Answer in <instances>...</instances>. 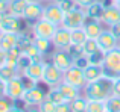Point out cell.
Instances as JSON below:
<instances>
[{"mask_svg":"<svg viewBox=\"0 0 120 112\" xmlns=\"http://www.w3.org/2000/svg\"><path fill=\"white\" fill-rule=\"evenodd\" d=\"M111 85H112V80L103 76L102 79L96 80V82L87 83V85H85V88H84V95L88 98V100H100V102H105L109 95H112Z\"/></svg>","mask_w":120,"mask_h":112,"instance_id":"1","label":"cell"},{"mask_svg":"<svg viewBox=\"0 0 120 112\" xmlns=\"http://www.w3.org/2000/svg\"><path fill=\"white\" fill-rule=\"evenodd\" d=\"M103 76L108 79L120 77V49H112L103 55Z\"/></svg>","mask_w":120,"mask_h":112,"instance_id":"2","label":"cell"},{"mask_svg":"<svg viewBox=\"0 0 120 112\" xmlns=\"http://www.w3.org/2000/svg\"><path fill=\"white\" fill-rule=\"evenodd\" d=\"M62 77H64V73L53 64L50 62H44V73H43V83L50 88H55V86H59L62 83Z\"/></svg>","mask_w":120,"mask_h":112,"instance_id":"3","label":"cell"},{"mask_svg":"<svg viewBox=\"0 0 120 112\" xmlns=\"http://www.w3.org/2000/svg\"><path fill=\"white\" fill-rule=\"evenodd\" d=\"M26 89H27V85L24 83L23 77L18 74L9 82H6V97L11 98L12 102H18L23 98Z\"/></svg>","mask_w":120,"mask_h":112,"instance_id":"4","label":"cell"},{"mask_svg":"<svg viewBox=\"0 0 120 112\" xmlns=\"http://www.w3.org/2000/svg\"><path fill=\"white\" fill-rule=\"evenodd\" d=\"M85 21H87L85 11L78 6V8L73 9L71 12H67V14H65L64 21H62V26H65L67 29L73 30V29H78V27H84Z\"/></svg>","mask_w":120,"mask_h":112,"instance_id":"5","label":"cell"},{"mask_svg":"<svg viewBox=\"0 0 120 112\" xmlns=\"http://www.w3.org/2000/svg\"><path fill=\"white\" fill-rule=\"evenodd\" d=\"M53 49H61V50H68L71 46V30L65 26H58L55 35L52 36Z\"/></svg>","mask_w":120,"mask_h":112,"instance_id":"6","label":"cell"},{"mask_svg":"<svg viewBox=\"0 0 120 112\" xmlns=\"http://www.w3.org/2000/svg\"><path fill=\"white\" fill-rule=\"evenodd\" d=\"M62 82L68 83V85H73L79 89H84L87 85V80L84 76V70L78 68L76 65L70 67L67 71H64V77H62Z\"/></svg>","mask_w":120,"mask_h":112,"instance_id":"7","label":"cell"},{"mask_svg":"<svg viewBox=\"0 0 120 112\" xmlns=\"http://www.w3.org/2000/svg\"><path fill=\"white\" fill-rule=\"evenodd\" d=\"M58 26L53 23H50L49 20L46 18H40L34 23L32 26V30H34V35L35 36H40V38H47V39H52V36L55 35Z\"/></svg>","mask_w":120,"mask_h":112,"instance_id":"8","label":"cell"},{"mask_svg":"<svg viewBox=\"0 0 120 112\" xmlns=\"http://www.w3.org/2000/svg\"><path fill=\"white\" fill-rule=\"evenodd\" d=\"M47 97V94L37 85H32L26 89L21 102L24 103V106H38L41 102Z\"/></svg>","mask_w":120,"mask_h":112,"instance_id":"9","label":"cell"},{"mask_svg":"<svg viewBox=\"0 0 120 112\" xmlns=\"http://www.w3.org/2000/svg\"><path fill=\"white\" fill-rule=\"evenodd\" d=\"M64 11L61 9V6L58 5L56 2L50 3V5L44 6V11H43V18H46V20H49L50 23L56 24V26H61L62 21H64Z\"/></svg>","mask_w":120,"mask_h":112,"instance_id":"10","label":"cell"},{"mask_svg":"<svg viewBox=\"0 0 120 112\" xmlns=\"http://www.w3.org/2000/svg\"><path fill=\"white\" fill-rule=\"evenodd\" d=\"M52 62L62 71V73L67 71L70 67H73V58H71V55H70L68 50L56 49V50L52 53Z\"/></svg>","mask_w":120,"mask_h":112,"instance_id":"11","label":"cell"},{"mask_svg":"<svg viewBox=\"0 0 120 112\" xmlns=\"http://www.w3.org/2000/svg\"><path fill=\"white\" fill-rule=\"evenodd\" d=\"M96 41H97V46H99V49H100L102 53H106V52L112 50V49H117V46H119V39L112 35V32L109 29L103 30Z\"/></svg>","mask_w":120,"mask_h":112,"instance_id":"12","label":"cell"},{"mask_svg":"<svg viewBox=\"0 0 120 112\" xmlns=\"http://www.w3.org/2000/svg\"><path fill=\"white\" fill-rule=\"evenodd\" d=\"M43 73H44V62L43 61H34L24 71V77L29 79L32 83H40L43 82Z\"/></svg>","mask_w":120,"mask_h":112,"instance_id":"13","label":"cell"},{"mask_svg":"<svg viewBox=\"0 0 120 112\" xmlns=\"http://www.w3.org/2000/svg\"><path fill=\"white\" fill-rule=\"evenodd\" d=\"M43 11H44V6H41L40 2H29L26 9H24L23 18L27 21H37L40 18H43Z\"/></svg>","mask_w":120,"mask_h":112,"instance_id":"14","label":"cell"},{"mask_svg":"<svg viewBox=\"0 0 120 112\" xmlns=\"http://www.w3.org/2000/svg\"><path fill=\"white\" fill-rule=\"evenodd\" d=\"M0 27H2L5 32H15V33H20V17H17V15H12L9 14V12H6L5 15H3V20H2V24H0Z\"/></svg>","mask_w":120,"mask_h":112,"instance_id":"15","label":"cell"},{"mask_svg":"<svg viewBox=\"0 0 120 112\" xmlns=\"http://www.w3.org/2000/svg\"><path fill=\"white\" fill-rule=\"evenodd\" d=\"M102 23H105L109 27L120 23V8L119 6H116V5L106 6L105 12H103V17H102Z\"/></svg>","mask_w":120,"mask_h":112,"instance_id":"16","label":"cell"},{"mask_svg":"<svg viewBox=\"0 0 120 112\" xmlns=\"http://www.w3.org/2000/svg\"><path fill=\"white\" fill-rule=\"evenodd\" d=\"M84 29H85V33H87L88 38L91 39H97L99 38V35L103 32V26H102V21L99 20H90V18H87V21H85L84 24Z\"/></svg>","mask_w":120,"mask_h":112,"instance_id":"17","label":"cell"},{"mask_svg":"<svg viewBox=\"0 0 120 112\" xmlns=\"http://www.w3.org/2000/svg\"><path fill=\"white\" fill-rule=\"evenodd\" d=\"M84 76H85L87 83L96 82V80H99V79H102V77H103V67H102V65L90 64L88 67L84 68Z\"/></svg>","mask_w":120,"mask_h":112,"instance_id":"18","label":"cell"},{"mask_svg":"<svg viewBox=\"0 0 120 112\" xmlns=\"http://www.w3.org/2000/svg\"><path fill=\"white\" fill-rule=\"evenodd\" d=\"M18 35L20 33H15V32H5L3 36L0 38V49L3 52L8 53L9 50H12L14 47H17V42H18Z\"/></svg>","mask_w":120,"mask_h":112,"instance_id":"19","label":"cell"},{"mask_svg":"<svg viewBox=\"0 0 120 112\" xmlns=\"http://www.w3.org/2000/svg\"><path fill=\"white\" fill-rule=\"evenodd\" d=\"M105 8H106V6H103V3H100V2H97V0H96L93 5H90L88 8H85L84 11H85L87 18H90V20H99V21H102Z\"/></svg>","mask_w":120,"mask_h":112,"instance_id":"20","label":"cell"},{"mask_svg":"<svg viewBox=\"0 0 120 112\" xmlns=\"http://www.w3.org/2000/svg\"><path fill=\"white\" fill-rule=\"evenodd\" d=\"M58 88H59V91L62 92L65 102H68V103L73 102L76 97H79V95H81V89L79 88H76V86H73V85H68V83H65V82H62Z\"/></svg>","mask_w":120,"mask_h":112,"instance_id":"21","label":"cell"},{"mask_svg":"<svg viewBox=\"0 0 120 112\" xmlns=\"http://www.w3.org/2000/svg\"><path fill=\"white\" fill-rule=\"evenodd\" d=\"M27 3H29L27 0H11V2H9L8 12L12 14V15H17V17H23Z\"/></svg>","mask_w":120,"mask_h":112,"instance_id":"22","label":"cell"},{"mask_svg":"<svg viewBox=\"0 0 120 112\" xmlns=\"http://www.w3.org/2000/svg\"><path fill=\"white\" fill-rule=\"evenodd\" d=\"M88 39L87 33H85L84 27H78V29L71 30V46H82Z\"/></svg>","mask_w":120,"mask_h":112,"instance_id":"23","label":"cell"},{"mask_svg":"<svg viewBox=\"0 0 120 112\" xmlns=\"http://www.w3.org/2000/svg\"><path fill=\"white\" fill-rule=\"evenodd\" d=\"M34 44L37 46V49L41 52L43 55L49 53L52 50L53 44H52V39H47V38H40V36H35L34 38Z\"/></svg>","mask_w":120,"mask_h":112,"instance_id":"24","label":"cell"},{"mask_svg":"<svg viewBox=\"0 0 120 112\" xmlns=\"http://www.w3.org/2000/svg\"><path fill=\"white\" fill-rule=\"evenodd\" d=\"M15 76H18V71L15 67H11V65L5 64L0 67V79H3L5 82H9L11 79H14Z\"/></svg>","mask_w":120,"mask_h":112,"instance_id":"25","label":"cell"},{"mask_svg":"<svg viewBox=\"0 0 120 112\" xmlns=\"http://www.w3.org/2000/svg\"><path fill=\"white\" fill-rule=\"evenodd\" d=\"M87 105H88V98L85 95H79L73 102H70L71 112H85L87 111Z\"/></svg>","mask_w":120,"mask_h":112,"instance_id":"26","label":"cell"},{"mask_svg":"<svg viewBox=\"0 0 120 112\" xmlns=\"http://www.w3.org/2000/svg\"><path fill=\"white\" fill-rule=\"evenodd\" d=\"M97 52H100V49H99V46H97L96 39L88 38L87 41L82 44V53H84L85 56H91V55L97 53Z\"/></svg>","mask_w":120,"mask_h":112,"instance_id":"27","label":"cell"},{"mask_svg":"<svg viewBox=\"0 0 120 112\" xmlns=\"http://www.w3.org/2000/svg\"><path fill=\"white\" fill-rule=\"evenodd\" d=\"M105 109L108 112H120V97L109 95L105 100Z\"/></svg>","mask_w":120,"mask_h":112,"instance_id":"28","label":"cell"},{"mask_svg":"<svg viewBox=\"0 0 120 112\" xmlns=\"http://www.w3.org/2000/svg\"><path fill=\"white\" fill-rule=\"evenodd\" d=\"M47 98H49V100H52L55 105H61V103H64V102H65L64 95H62V92L59 91L58 86L49 89V92H47Z\"/></svg>","mask_w":120,"mask_h":112,"instance_id":"29","label":"cell"},{"mask_svg":"<svg viewBox=\"0 0 120 112\" xmlns=\"http://www.w3.org/2000/svg\"><path fill=\"white\" fill-rule=\"evenodd\" d=\"M32 62H34V61L29 58V56L24 53V52H21L20 58H18V61H17V65H15V68H17L18 73H24V71H26V68L29 67Z\"/></svg>","mask_w":120,"mask_h":112,"instance_id":"30","label":"cell"},{"mask_svg":"<svg viewBox=\"0 0 120 112\" xmlns=\"http://www.w3.org/2000/svg\"><path fill=\"white\" fill-rule=\"evenodd\" d=\"M105 102L100 100H88L87 111L85 112H105Z\"/></svg>","mask_w":120,"mask_h":112,"instance_id":"31","label":"cell"},{"mask_svg":"<svg viewBox=\"0 0 120 112\" xmlns=\"http://www.w3.org/2000/svg\"><path fill=\"white\" fill-rule=\"evenodd\" d=\"M24 53L29 56V58L32 59V61H41V59H43V56H44V55L38 50V49H37V46L34 44V42H32V44H30L27 49H26V50H24Z\"/></svg>","mask_w":120,"mask_h":112,"instance_id":"32","label":"cell"},{"mask_svg":"<svg viewBox=\"0 0 120 112\" xmlns=\"http://www.w3.org/2000/svg\"><path fill=\"white\" fill-rule=\"evenodd\" d=\"M38 108H40V111L41 112H55V109H56V105L53 103L52 100H49V98H44L43 102L38 105Z\"/></svg>","mask_w":120,"mask_h":112,"instance_id":"33","label":"cell"},{"mask_svg":"<svg viewBox=\"0 0 120 112\" xmlns=\"http://www.w3.org/2000/svg\"><path fill=\"white\" fill-rule=\"evenodd\" d=\"M58 5L61 6V9L64 11V14L71 12L73 9L78 8V5H76V2H75V0H62V2H58Z\"/></svg>","mask_w":120,"mask_h":112,"instance_id":"34","label":"cell"},{"mask_svg":"<svg viewBox=\"0 0 120 112\" xmlns=\"http://www.w3.org/2000/svg\"><path fill=\"white\" fill-rule=\"evenodd\" d=\"M73 65H76L78 68L84 70L85 67H88V65H90V61H88V56H85V55H81V56H78V58H75V59H73Z\"/></svg>","mask_w":120,"mask_h":112,"instance_id":"35","label":"cell"},{"mask_svg":"<svg viewBox=\"0 0 120 112\" xmlns=\"http://www.w3.org/2000/svg\"><path fill=\"white\" fill-rule=\"evenodd\" d=\"M14 108V102L8 97H2L0 98V112H9Z\"/></svg>","mask_w":120,"mask_h":112,"instance_id":"36","label":"cell"},{"mask_svg":"<svg viewBox=\"0 0 120 112\" xmlns=\"http://www.w3.org/2000/svg\"><path fill=\"white\" fill-rule=\"evenodd\" d=\"M111 91H112V95H117V97H120V77H116V79H112Z\"/></svg>","mask_w":120,"mask_h":112,"instance_id":"37","label":"cell"},{"mask_svg":"<svg viewBox=\"0 0 120 112\" xmlns=\"http://www.w3.org/2000/svg\"><path fill=\"white\" fill-rule=\"evenodd\" d=\"M55 112H71V106L68 102H64L61 105H56V109Z\"/></svg>","mask_w":120,"mask_h":112,"instance_id":"38","label":"cell"},{"mask_svg":"<svg viewBox=\"0 0 120 112\" xmlns=\"http://www.w3.org/2000/svg\"><path fill=\"white\" fill-rule=\"evenodd\" d=\"M76 2V5L79 6V8H82V9H85V8H88L90 5H93L96 0H75Z\"/></svg>","mask_w":120,"mask_h":112,"instance_id":"39","label":"cell"},{"mask_svg":"<svg viewBox=\"0 0 120 112\" xmlns=\"http://www.w3.org/2000/svg\"><path fill=\"white\" fill-rule=\"evenodd\" d=\"M109 30L112 32V35H114L116 38H117V39H120V23L114 24V26H111V27H109Z\"/></svg>","mask_w":120,"mask_h":112,"instance_id":"40","label":"cell"},{"mask_svg":"<svg viewBox=\"0 0 120 112\" xmlns=\"http://www.w3.org/2000/svg\"><path fill=\"white\" fill-rule=\"evenodd\" d=\"M2 97H6V82L0 79V98Z\"/></svg>","mask_w":120,"mask_h":112,"instance_id":"41","label":"cell"},{"mask_svg":"<svg viewBox=\"0 0 120 112\" xmlns=\"http://www.w3.org/2000/svg\"><path fill=\"white\" fill-rule=\"evenodd\" d=\"M6 64V52H3L2 49H0V67L2 65Z\"/></svg>","mask_w":120,"mask_h":112,"instance_id":"42","label":"cell"},{"mask_svg":"<svg viewBox=\"0 0 120 112\" xmlns=\"http://www.w3.org/2000/svg\"><path fill=\"white\" fill-rule=\"evenodd\" d=\"M24 111H26V112H41L38 106H26Z\"/></svg>","mask_w":120,"mask_h":112,"instance_id":"43","label":"cell"},{"mask_svg":"<svg viewBox=\"0 0 120 112\" xmlns=\"http://www.w3.org/2000/svg\"><path fill=\"white\" fill-rule=\"evenodd\" d=\"M24 109H26V108H18L17 105L14 103V108H12V109L9 111V112H26V111H24Z\"/></svg>","mask_w":120,"mask_h":112,"instance_id":"44","label":"cell"},{"mask_svg":"<svg viewBox=\"0 0 120 112\" xmlns=\"http://www.w3.org/2000/svg\"><path fill=\"white\" fill-rule=\"evenodd\" d=\"M3 33H5V30H3L2 27H0V38H2V36H3Z\"/></svg>","mask_w":120,"mask_h":112,"instance_id":"45","label":"cell"},{"mask_svg":"<svg viewBox=\"0 0 120 112\" xmlns=\"http://www.w3.org/2000/svg\"><path fill=\"white\" fill-rule=\"evenodd\" d=\"M114 5H116V6H119V8H120V0H117V2H114Z\"/></svg>","mask_w":120,"mask_h":112,"instance_id":"46","label":"cell"},{"mask_svg":"<svg viewBox=\"0 0 120 112\" xmlns=\"http://www.w3.org/2000/svg\"><path fill=\"white\" fill-rule=\"evenodd\" d=\"M11 0H0V3H9Z\"/></svg>","mask_w":120,"mask_h":112,"instance_id":"47","label":"cell"},{"mask_svg":"<svg viewBox=\"0 0 120 112\" xmlns=\"http://www.w3.org/2000/svg\"><path fill=\"white\" fill-rule=\"evenodd\" d=\"M27 2H40V0H27Z\"/></svg>","mask_w":120,"mask_h":112,"instance_id":"48","label":"cell"},{"mask_svg":"<svg viewBox=\"0 0 120 112\" xmlns=\"http://www.w3.org/2000/svg\"><path fill=\"white\" fill-rule=\"evenodd\" d=\"M117 47H119V49H120V39H119V46H117Z\"/></svg>","mask_w":120,"mask_h":112,"instance_id":"49","label":"cell"},{"mask_svg":"<svg viewBox=\"0 0 120 112\" xmlns=\"http://www.w3.org/2000/svg\"><path fill=\"white\" fill-rule=\"evenodd\" d=\"M46 2H55V0H46Z\"/></svg>","mask_w":120,"mask_h":112,"instance_id":"50","label":"cell"},{"mask_svg":"<svg viewBox=\"0 0 120 112\" xmlns=\"http://www.w3.org/2000/svg\"><path fill=\"white\" fill-rule=\"evenodd\" d=\"M55 2H56V3H58V2H62V0H55Z\"/></svg>","mask_w":120,"mask_h":112,"instance_id":"51","label":"cell"},{"mask_svg":"<svg viewBox=\"0 0 120 112\" xmlns=\"http://www.w3.org/2000/svg\"><path fill=\"white\" fill-rule=\"evenodd\" d=\"M112 2H117V0H112Z\"/></svg>","mask_w":120,"mask_h":112,"instance_id":"52","label":"cell"},{"mask_svg":"<svg viewBox=\"0 0 120 112\" xmlns=\"http://www.w3.org/2000/svg\"><path fill=\"white\" fill-rule=\"evenodd\" d=\"M105 112H108V111H105Z\"/></svg>","mask_w":120,"mask_h":112,"instance_id":"53","label":"cell"}]
</instances>
